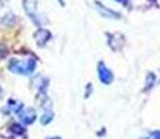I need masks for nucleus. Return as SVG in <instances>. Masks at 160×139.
Wrapping results in <instances>:
<instances>
[{
    "label": "nucleus",
    "instance_id": "1",
    "mask_svg": "<svg viewBox=\"0 0 160 139\" xmlns=\"http://www.w3.org/2000/svg\"><path fill=\"white\" fill-rule=\"evenodd\" d=\"M36 61L33 58L28 60H11L8 63V70L14 74H21V75H29L35 71Z\"/></svg>",
    "mask_w": 160,
    "mask_h": 139
},
{
    "label": "nucleus",
    "instance_id": "2",
    "mask_svg": "<svg viewBox=\"0 0 160 139\" xmlns=\"http://www.w3.org/2000/svg\"><path fill=\"white\" fill-rule=\"evenodd\" d=\"M98 75H99V79L104 85H110V83L113 82V79H114V75H113L112 70L107 68L103 63H99V66H98Z\"/></svg>",
    "mask_w": 160,
    "mask_h": 139
},
{
    "label": "nucleus",
    "instance_id": "3",
    "mask_svg": "<svg viewBox=\"0 0 160 139\" xmlns=\"http://www.w3.org/2000/svg\"><path fill=\"white\" fill-rule=\"evenodd\" d=\"M18 117L25 125H29L36 120V113L33 109H22L18 113Z\"/></svg>",
    "mask_w": 160,
    "mask_h": 139
},
{
    "label": "nucleus",
    "instance_id": "4",
    "mask_svg": "<svg viewBox=\"0 0 160 139\" xmlns=\"http://www.w3.org/2000/svg\"><path fill=\"white\" fill-rule=\"evenodd\" d=\"M49 39H50V32H49L48 29H42L41 28V29L35 33V41L39 46H43Z\"/></svg>",
    "mask_w": 160,
    "mask_h": 139
},
{
    "label": "nucleus",
    "instance_id": "5",
    "mask_svg": "<svg viewBox=\"0 0 160 139\" xmlns=\"http://www.w3.org/2000/svg\"><path fill=\"white\" fill-rule=\"evenodd\" d=\"M96 8L99 10V13L104 15V17H109V18H120V14H117L116 11H112L109 8H104L100 3H96Z\"/></svg>",
    "mask_w": 160,
    "mask_h": 139
},
{
    "label": "nucleus",
    "instance_id": "6",
    "mask_svg": "<svg viewBox=\"0 0 160 139\" xmlns=\"http://www.w3.org/2000/svg\"><path fill=\"white\" fill-rule=\"evenodd\" d=\"M52 118H53V113H52L50 110H49V111H45L43 116L41 117V122H42V124H48V122L52 121Z\"/></svg>",
    "mask_w": 160,
    "mask_h": 139
},
{
    "label": "nucleus",
    "instance_id": "7",
    "mask_svg": "<svg viewBox=\"0 0 160 139\" xmlns=\"http://www.w3.org/2000/svg\"><path fill=\"white\" fill-rule=\"evenodd\" d=\"M150 138H152V139H160V131L150 132Z\"/></svg>",
    "mask_w": 160,
    "mask_h": 139
},
{
    "label": "nucleus",
    "instance_id": "8",
    "mask_svg": "<svg viewBox=\"0 0 160 139\" xmlns=\"http://www.w3.org/2000/svg\"><path fill=\"white\" fill-rule=\"evenodd\" d=\"M116 2L121 3V4H122V6H127V4H128V0H116Z\"/></svg>",
    "mask_w": 160,
    "mask_h": 139
},
{
    "label": "nucleus",
    "instance_id": "9",
    "mask_svg": "<svg viewBox=\"0 0 160 139\" xmlns=\"http://www.w3.org/2000/svg\"><path fill=\"white\" fill-rule=\"evenodd\" d=\"M46 139H60L58 137H53V138H46Z\"/></svg>",
    "mask_w": 160,
    "mask_h": 139
}]
</instances>
